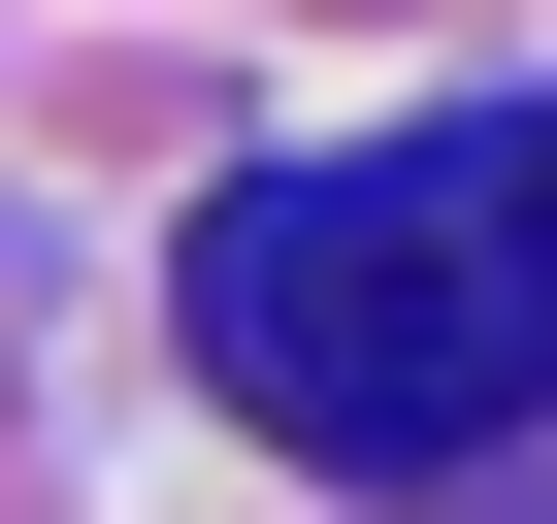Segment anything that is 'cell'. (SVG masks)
<instances>
[{"instance_id":"obj_1","label":"cell","mask_w":557,"mask_h":524,"mask_svg":"<svg viewBox=\"0 0 557 524\" xmlns=\"http://www.w3.org/2000/svg\"><path fill=\"white\" fill-rule=\"evenodd\" d=\"M197 361H230V426L394 459V491L557 426V99H459V132L197 197Z\"/></svg>"}]
</instances>
